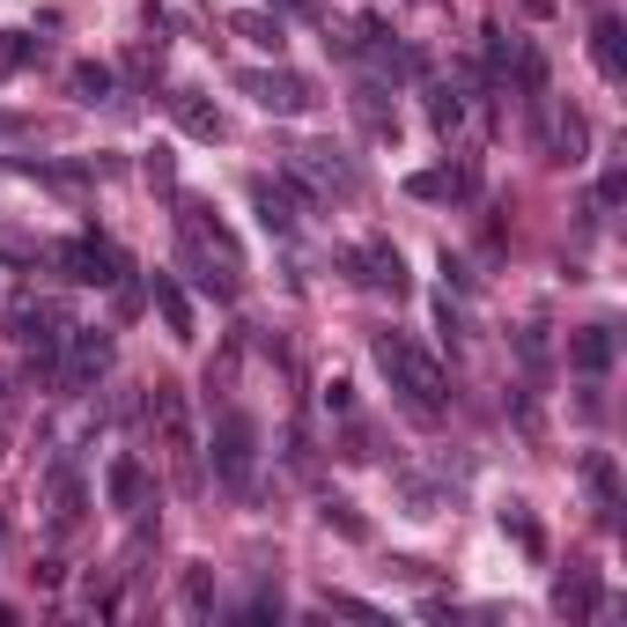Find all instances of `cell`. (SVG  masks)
I'll return each instance as SVG.
<instances>
[{
  "instance_id": "1",
  "label": "cell",
  "mask_w": 627,
  "mask_h": 627,
  "mask_svg": "<svg viewBox=\"0 0 627 627\" xmlns=\"http://www.w3.org/2000/svg\"><path fill=\"white\" fill-rule=\"evenodd\" d=\"M369 355H377V369L391 377V391H399L421 421H443V413H451V377H443V363H435L413 333H391L385 325V333H369Z\"/></svg>"
},
{
  "instance_id": "2",
  "label": "cell",
  "mask_w": 627,
  "mask_h": 627,
  "mask_svg": "<svg viewBox=\"0 0 627 627\" xmlns=\"http://www.w3.org/2000/svg\"><path fill=\"white\" fill-rule=\"evenodd\" d=\"M207 458H215V480L229 487V495H251V480H259V421L251 413H215V435H207Z\"/></svg>"
},
{
  "instance_id": "3",
  "label": "cell",
  "mask_w": 627,
  "mask_h": 627,
  "mask_svg": "<svg viewBox=\"0 0 627 627\" xmlns=\"http://www.w3.org/2000/svg\"><path fill=\"white\" fill-rule=\"evenodd\" d=\"M111 363H119V339L104 333V325H67V339H60V391H97L104 377H111Z\"/></svg>"
},
{
  "instance_id": "4",
  "label": "cell",
  "mask_w": 627,
  "mask_h": 627,
  "mask_svg": "<svg viewBox=\"0 0 627 627\" xmlns=\"http://www.w3.org/2000/svg\"><path fill=\"white\" fill-rule=\"evenodd\" d=\"M339 273H347L355 289H369V295H391V303L413 289V281H407V259H399V244H385V237L339 244Z\"/></svg>"
},
{
  "instance_id": "5",
  "label": "cell",
  "mask_w": 627,
  "mask_h": 627,
  "mask_svg": "<svg viewBox=\"0 0 627 627\" xmlns=\"http://www.w3.org/2000/svg\"><path fill=\"white\" fill-rule=\"evenodd\" d=\"M45 259L60 266L67 281H82V289H119L126 273H133V266H126V259H119V251H111L104 237H67V244H52Z\"/></svg>"
},
{
  "instance_id": "6",
  "label": "cell",
  "mask_w": 627,
  "mask_h": 627,
  "mask_svg": "<svg viewBox=\"0 0 627 627\" xmlns=\"http://www.w3.org/2000/svg\"><path fill=\"white\" fill-rule=\"evenodd\" d=\"M237 89L259 104V111H273V119H303V111H317V89L303 82V74H289V67H244Z\"/></svg>"
},
{
  "instance_id": "7",
  "label": "cell",
  "mask_w": 627,
  "mask_h": 627,
  "mask_svg": "<svg viewBox=\"0 0 627 627\" xmlns=\"http://www.w3.org/2000/svg\"><path fill=\"white\" fill-rule=\"evenodd\" d=\"M177 237L199 244L207 259H221L229 273H244V244H237V229H229V221L215 215V199H193V193L177 199Z\"/></svg>"
},
{
  "instance_id": "8",
  "label": "cell",
  "mask_w": 627,
  "mask_h": 627,
  "mask_svg": "<svg viewBox=\"0 0 627 627\" xmlns=\"http://www.w3.org/2000/svg\"><path fill=\"white\" fill-rule=\"evenodd\" d=\"M531 141H539L547 163H569V170H576L583 155H591V119H583L576 104H561V111H531Z\"/></svg>"
},
{
  "instance_id": "9",
  "label": "cell",
  "mask_w": 627,
  "mask_h": 627,
  "mask_svg": "<svg viewBox=\"0 0 627 627\" xmlns=\"http://www.w3.org/2000/svg\"><path fill=\"white\" fill-rule=\"evenodd\" d=\"M289 177L303 185L311 199H355V163L339 155V148H295V163H289Z\"/></svg>"
},
{
  "instance_id": "10",
  "label": "cell",
  "mask_w": 627,
  "mask_h": 627,
  "mask_svg": "<svg viewBox=\"0 0 627 627\" xmlns=\"http://www.w3.org/2000/svg\"><path fill=\"white\" fill-rule=\"evenodd\" d=\"M251 215H259L266 237H295L303 215H311V199L289 185V170H281V177H251Z\"/></svg>"
},
{
  "instance_id": "11",
  "label": "cell",
  "mask_w": 627,
  "mask_h": 627,
  "mask_svg": "<svg viewBox=\"0 0 627 627\" xmlns=\"http://www.w3.org/2000/svg\"><path fill=\"white\" fill-rule=\"evenodd\" d=\"M148 421H155V435H163V451L177 465H193L199 451V429H193V407H185V391L177 385H155V399H148Z\"/></svg>"
},
{
  "instance_id": "12",
  "label": "cell",
  "mask_w": 627,
  "mask_h": 627,
  "mask_svg": "<svg viewBox=\"0 0 627 627\" xmlns=\"http://www.w3.org/2000/svg\"><path fill=\"white\" fill-rule=\"evenodd\" d=\"M148 303H155V317H163L170 339H199V317H193V295L177 289L170 273H148Z\"/></svg>"
},
{
  "instance_id": "13",
  "label": "cell",
  "mask_w": 627,
  "mask_h": 627,
  "mask_svg": "<svg viewBox=\"0 0 627 627\" xmlns=\"http://www.w3.org/2000/svg\"><path fill=\"white\" fill-rule=\"evenodd\" d=\"M45 495H52V525H60V531L82 525V509H89V487H82V465H74V458H60V465L45 473Z\"/></svg>"
},
{
  "instance_id": "14",
  "label": "cell",
  "mask_w": 627,
  "mask_h": 627,
  "mask_svg": "<svg viewBox=\"0 0 627 627\" xmlns=\"http://www.w3.org/2000/svg\"><path fill=\"white\" fill-rule=\"evenodd\" d=\"M613 355H620V333H613V325H583V333H569V369H576V377H605Z\"/></svg>"
},
{
  "instance_id": "15",
  "label": "cell",
  "mask_w": 627,
  "mask_h": 627,
  "mask_svg": "<svg viewBox=\"0 0 627 627\" xmlns=\"http://www.w3.org/2000/svg\"><path fill=\"white\" fill-rule=\"evenodd\" d=\"M104 502L111 509H148V465L141 458H111L104 465Z\"/></svg>"
},
{
  "instance_id": "16",
  "label": "cell",
  "mask_w": 627,
  "mask_h": 627,
  "mask_svg": "<svg viewBox=\"0 0 627 627\" xmlns=\"http://www.w3.org/2000/svg\"><path fill=\"white\" fill-rule=\"evenodd\" d=\"M170 119L185 126L193 141H221V111L207 104V89H170Z\"/></svg>"
},
{
  "instance_id": "17",
  "label": "cell",
  "mask_w": 627,
  "mask_h": 627,
  "mask_svg": "<svg viewBox=\"0 0 627 627\" xmlns=\"http://www.w3.org/2000/svg\"><path fill=\"white\" fill-rule=\"evenodd\" d=\"M591 60H598L605 82H627V23L620 15H598L591 23Z\"/></svg>"
},
{
  "instance_id": "18",
  "label": "cell",
  "mask_w": 627,
  "mask_h": 627,
  "mask_svg": "<svg viewBox=\"0 0 627 627\" xmlns=\"http://www.w3.org/2000/svg\"><path fill=\"white\" fill-rule=\"evenodd\" d=\"M554 613H561V620H591V613L613 620V605L598 598V583H591V576H561L554 583Z\"/></svg>"
},
{
  "instance_id": "19",
  "label": "cell",
  "mask_w": 627,
  "mask_h": 627,
  "mask_svg": "<svg viewBox=\"0 0 627 627\" xmlns=\"http://www.w3.org/2000/svg\"><path fill=\"white\" fill-rule=\"evenodd\" d=\"M407 193L413 199H473L480 193V177H473V170H413Z\"/></svg>"
},
{
  "instance_id": "20",
  "label": "cell",
  "mask_w": 627,
  "mask_h": 627,
  "mask_svg": "<svg viewBox=\"0 0 627 627\" xmlns=\"http://www.w3.org/2000/svg\"><path fill=\"white\" fill-rule=\"evenodd\" d=\"M229 30H237L244 45H259V52H281V45H289V23H281V15H266V8H237Z\"/></svg>"
},
{
  "instance_id": "21",
  "label": "cell",
  "mask_w": 627,
  "mask_h": 627,
  "mask_svg": "<svg viewBox=\"0 0 627 627\" xmlns=\"http://www.w3.org/2000/svg\"><path fill=\"white\" fill-rule=\"evenodd\" d=\"M583 487L598 495V509H605V517L620 509V465H613V451H583Z\"/></svg>"
},
{
  "instance_id": "22",
  "label": "cell",
  "mask_w": 627,
  "mask_h": 627,
  "mask_svg": "<svg viewBox=\"0 0 627 627\" xmlns=\"http://www.w3.org/2000/svg\"><path fill=\"white\" fill-rule=\"evenodd\" d=\"M355 119H363L377 141H399V111L385 104V89H377V82H363V89H355Z\"/></svg>"
},
{
  "instance_id": "23",
  "label": "cell",
  "mask_w": 627,
  "mask_h": 627,
  "mask_svg": "<svg viewBox=\"0 0 627 627\" xmlns=\"http://www.w3.org/2000/svg\"><path fill=\"white\" fill-rule=\"evenodd\" d=\"M45 60V37H30V30H0V82H15L23 67Z\"/></svg>"
},
{
  "instance_id": "24",
  "label": "cell",
  "mask_w": 627,
  "mask_h": 627,
  "mask_svg": "<svg viewBox=\"0 0 627 627\" xmlns=\"http://www.w3.org/2000/svg\"><path fill=\"white\" fill-rule=\"evenodd\" d=\"M111 89H119V74L104 67V60H74V97L82 104H104Z\"/></svg>"
},
{
  "instance_id": "25",
  "label": "cell",
  "mask_w": 627,
  "mask_h": 627,
  "mask_svg": "<svg viewBox=\"0 0 627 627\" xmlns=\"http://www.w3.org/2000/svg\"><path fill=\"white\" fill-rule=\"evenodd\" d=\"M177 598H185V613H199V620H207V613H215V569H207V561H193V569H185V583H177Z\"/></svg>"
},
{
  "instance_id": "26",
  "label": "cell",
  "mask_w": 627,
  "mask_h": 627,
  "mask_svg": "<svg viewBox=\"0 0 627 627\" xmlns=\"http://www.w3.org/2000/svg\"><path fill=\"white\" fill-rule=\"evenodd\" d=\"M502 531L517 539V547H525V554H547V531L531 525V509H525V502H502Z\"/></svg>"
},
{
  "instance_id": "27",
  "label": "cell",
  "mask_w": 627,
  "mask_h": 627,
  "mask_svg": "<svg viewBox=\"0 0 627 627\" xmlns=\"http://www.w3.org/2000/svg\"><path fill=\"white\" fill-rule=\"evenodd\" d=\"M429 126L443 133V141L465 126V97H458V89H429Z\"/></svg>"
},
{
  "instance_id": "28",
  "label": "cell",
  "mask_w": 627,
  "mask_h": 627,
  "mask_svg": "<svg viewBox=\"0 0 627 627\" xmlns=\"http://www.w3.org/2000/svg\"><path fill=\"white\" fill-rule=\"evenodd\" d=\"M480 52H487V74H495V82H509V60H517V37H509L502 23H487V30H480Z\"/></svg>"
},
{
  "instance_id": "29",
  "label": "cell",
  "mask_w": 627,
  "mask_h": 627,
  "mask_svg": "<svg viewBox=\"0 0 627 627\" xmlns=\"http://www.w3.org/2000/svg\"><path fill=\"white\" fill-rule=\"evenodd\" d=\"M317 517H325V531H339V539H369V525L355 517V502H339V495H325V509H317Z\"/></svg>"
},
{
  "instance_id": "30",
  "label": "cell",
  "mask_w": 627,
  "mask_h": 627,
  "mask_svg": "<svg viewBox=\"0 0 627 627\" xmlns=\"http://www.w3.org/2000/svg\"><path fill=\"white\" fill-rule=\"evenodd\" d=\"M0 259H8V266H37V259H45V244H37V237H23V229H8V221H0Z\"/></svg>"
},
{
  "instance_id": "31",
  "label": "cell",
  "mask_w": 627,
  "mask_h": 627,
  "mask_svg": "<svg viewBox=\"0 0 627 627\" xmlns=\"http://www.w3.org/2000/svg\"><path fill=\"white\" fill-rule=\"evenodd\" d=\"M325 613H347V620H385L369 598H355V591H325Z\"/></svg>"
},
{
  "instance_id": "32",
  "label": "cell",
  "mask_w": 627,
  "mask_h": 627,
  "mask_svg": "<svg viewBox=\"0 0 627 627\" xmlns=\"http://www.w3.org/2000/svg\"><path fill=\"white\" fill-rule=\"evenodd\" d=\"M399 495H407V517H435V487L429 480H399Z\"/></svg>"
},
{
  "instance_id": "33",
  "label": "cell",
  "mask_w": 627,
  "mask_h": 627,
  "mask_svg": "<svg viewBox=\"0 0 627 627\" xmlns=\"http://www.w3.org/2000/svg\"><path fill=\"white\" fill-rule=\"evenodd\" d=\"M148 185H155V193H177V163H170V155H163V148H155V155H148Z\"/></svg>"
},
{
  "instance_id": "34",
  "label": "cell",
  "mask_w": 627,
  "mask_h": 627,
  "mask_svg": "<svg viewBox=\"0 0 627 627\" xmlns=\"http://www.w3.org/2000/svg\"><path fill=\"white\" fill-rule=\"evenodd\" d=\"M517 355H525L531 369L547 363V325H525V333H517Z\"/></svg>"
},
{
  "instance_id": "35",
  "label": "cell",
  "mask_w": 627,
  "mask_h": 627,
  "mask_svg": "<svg viewBox=\"0 0 627 627\" xmlns=\"http://www.w3.org/2000/svg\"><path fill=\"white\" fill-rule=\"evenodd\" d=\"M435 325H443V333H451V339H465V311H458V303H451V295L435 303Z\"/></svg>"
},
{
  "instance_id": "36",
  "label": "cell",
  "mask_w": 627,
  "mask_h": 627,
  "mask_svg": "<svg viewBox=\"0 0 627 627\" xmlns=\"http://www.w3.org/2000/svg\"><path fill=\"white\" fill-rule=\"evenodd\" d=\"M325 407H333V413H355V385H347V377H333V385H325Z\"/></svg>"
},
{
  "instance_id": "37",
  "label": "cell",
  "mask_w": 627,
  "mask_h": 627,
  "mask_svg": "<svg viewBox=\"0 0 627 627\" xmlns=\"http://www.w3.org/2000/svg\"><path fill=\"white\" fill-rule=\"evenodd\" d=\"M620 199H627V177H620V170H605V185H598V207H620Z\"/></svg>"
},
{
  "instance_id": "38",
  "label": "cell",
  "mask_w": 627,
  "mask_h": 627,
  "mask_svg": "<svg viewBox=\"0 0 627 627\" xmlns=\"http://www.w3.org/2000/svg\"><path fill=\"white\" fill-rule=\"evenodd\" d=\"M30 576H37V591H60V583H67V569H60V561H37Z\"/></svg>"
},
{
  "instance_id": "39",
  "label": "cell",
  "mask_w": 627,
  "mask_h": 627,
  "mask_svg": "<svg viewBox=\"0 0 627 627\" xmlns=\"http://www.w3.org/2000/svg\"><path fill=\"white\" fill-rule=\"evenodd\" d=\"M15 133H23V119H15V111H0V141H15Z\"/></svg>"
},
{
  "instance_id": "40",
  "label": "cell",
  "mask_w": 627,
  "mask_h": 627,
  "mask_svg": "<svg viewBox=\"0 0 627 627\" xmlns=\"http://www.w3.org/2000/svg\"><path fill=\"white\" fill-rule=\"evenodd\" d=\"M8 620H15V605H0V627H8Z\"/></svg>"
},
{
  "instance_id": "41",
  "label": "cell",
  "mask_w": 627,
  "mask_h": 627,
  "mask_svg": "<svg viewBox=\"0 0 627 627\" xmlns=\"http://www.w3.org/2000/svg\"><path fill=\"white\" fill-rule=\"evenodd\" d=\"M0 539H8V517H0Z\"/></svg>"
}]
</instances>
